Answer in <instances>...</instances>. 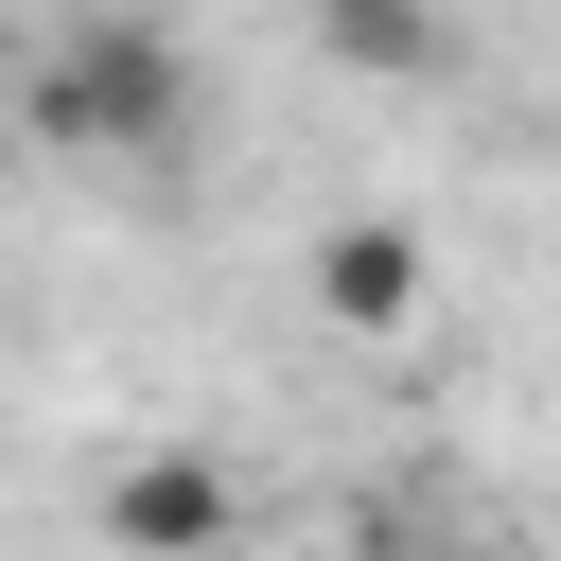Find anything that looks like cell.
Returning a JSON list of instances; mask_svg holds the SVG:
<instances>
[{"label":"cell","instance_id":"7a4b0ae2","mask_svg":"<svg viewBox=\"0 0 561 561\" xmlns=\"http://www.w3.org/2000/svg\"><path fill=\"white\" fill-rule=\"evenodd\" d=\"M228 526H245V491L210 456H123L105 473V543L123 561H228Z\"/></svg>","mask_w":561,"mask_h":561},{"label":"cell","instance_id":"6da1fadb","mask_svg":"<svg viewBox=\"0 0 561 561\" xmlns=\"http://www.w3.org/2000/svg\"><path fill=\"white\" fill-rule=\"evenodd\" d=\"M35 140H53V158H175V140H193V53H175V18L88 0V18L35 53Z\"/></svg>","mask_w":561,"mask_h":561},{"label":"cell","instance_id":"277c9868","mask_svg":"<svg viewBox=\"0 0 561 561\" xmlns=\"http://www.w3.org/2000/svg\"><path fill=\"white\" fill-rule=\"evenodd\" d=\"M316 35L351 53V70H386V88H438L473 35H456V0H316Z\"/></svg>","mask_w":561,"mask_h":561},{"label":"cell","instance_id":"3957f363","mask_svg":"<svg viewBox=\"0 0 561 561\" xmlns=\"http://www.w3.org/2000/svg\"><path fill=\"white\" fill-rule=\"evenodd\" d=\"M316 316H333V333H403V316H421V228H386V210L333 228V245H316Z\"/></svg>","mask_w":561,"mask_h":561},{"label":"cell","instance_id":"5b68a950","mask_svg":"<svg viewBox=\"0 0 561 561\" xmlns=\"http://www.w3.org/2000/svg\"><path fill=\"white\" fill-rule=\"evenodd\" d=\"M473 561H526V543H473Z\"/></svg>","mask_w":561,"mask_h":561}]
</instances>
